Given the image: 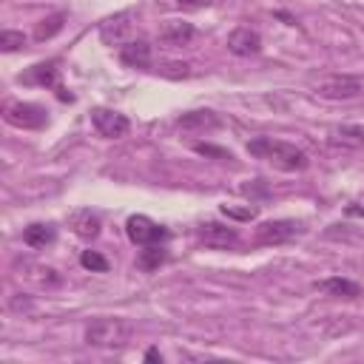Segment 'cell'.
Masks as SVG:
<instances>
[{"label": "cell", "mask_w": 364, "mask_h": 364, "mask_svg": "<svg viewBox=\"0 0 364 364\" xmlns=\"http://www.w3.org/2000/svg\"><path fill=\"white\" fill-rule=\"evenodd\" d=\"M247 151L256 159H264L273 168L287 171V173L304 171L310 165V159H307V154L301 148H296L293 142H284V139H273V136H256V139H250L247 142Z\"/></svg>", "instance_id": "1"}, {"label": "cell", "mask_w": 364, "mask_h": 364, "mask_svg": "<svg viewBox=\"0 0 364 364\" xmlns=\"http://www.w3.org/2000/svg\"><path fill=\"white\" fill-rule=\"evenodd\" d=\"M134 336V324L122 316H97L85 324V344L100 350H122Z\"/></svg>", "instance_id": "2"}, {"label": "cell", "mask_w": 364, "mask_h": 364, "mask_svg": "<svg viewBox=\"0 0 364 364\" xmlns=\"http://www.w3.org/2000/svg\"><path fill=\"white\" fill-rule=\"evenodd\" d=\"M3 119L14 128H26V131H34V128H43L48 122V114L43 105H34V102H6L3 105Z\"/></svg>", "instance_id": "3"}, {"label": "cell", "mask_w": 364, "mask_h": 364, "mask_svg": "<svg viewBox=\"0 0 364 364\" xmlns=\"http://www.w3.org/2000/svg\"><path fill=\"white\" fill-rule=\"evenodd\" d=\"M361 91H364V82H361L358 77H347V74L327 77V80L316 82V94H318L321 100H333V102H338V100H353V97H358Z\"/></svg>", "instance_id": "4"}, {"label": "cell", "mask_w": 364, "mask_h": 364, "mask_svg": "<svg viewBox=\"0 0 364 364\" xmlns=\"http://www.w3.org/2000/svg\"><path fill=\"white\" fill-rule=\"evenodd\" d=\"M100 40L105 46H125L134 40V11H119L100 23Z\"/></svg>", "instance_id": "5"}, {"label": "cell", "mask_w": 364, "mask_h": 364, "mask_svg": "<svg viewBox=\"0 0 364 364\" xmlns=\"http://www.w3.org/2000/svg\"><path fill=\"white\" fill-rule=\"evenodd\" d=\"M301 233V225L293 219H270L259 222L256 228V245H284Z\"/></svg>", "instance_id": "6"}, {"label": "cell", "mask_w": 364, "mask_h": 364, "mask_svg": "<svg viewBox=\"0 0 364 364\" xmlns=\"http://www.w3.org/2000/svg\"><path fill=\"white\" fill-rule=\"evenodd\" d=\"M125 233H128V239H131L134 245H139V247H145V245H156V242H162V239L168 236V230H165L162 225H156L154 219H148V216H142V213L128 216V222H125Z\"/></svg>", "instance_id": "7"}, {"label": "cell", "mask_w": 364, "mask_h": 364, "mask_svg": "<svg viewBox=\"0 0 364 364\" xmlns=\"http://www.w3.org/2000/svg\"><path fill=\"white\" fill-rule=\"evenodd\" d=\"M91 122H94L97 134L105 136V139H119V136H125L128 128H131L128 117L119 114V111H114V108H94V111H91Z\"/></svg>", "instance_id": "8"}, {"label": "cell", "mask_w": 364, "mask_h": 364, "mask_svg": "<svg viewBox=\"0 0 364 364\" xmlns=\"http://www.w3.org/2000/svg\"><path fill=\"white\" fill-rule=\"evenodd\" d=\"M196 236H199V242L205 247H213V250H228V247H233L239 242L236 228L222 225V222H202L196 228Z\"/></svg>", "instance_id": "9"}, {"label": "cell", "mask_w": 364, "mask_h": 364, "mask_svg": "<svg viewBox=\"0 0 364 364\" xmlns=\"http://www.w3.org/2000/svg\"><path fill=\"white\" fill-rule=\"evenodd\" d=\"M193 37H196V28H193V23H188V20H165V23L159 26V43L168 46V48H182V46H188Z\"/></svg>", "instance_id": "10"}, {"label": "cell", "mask_w": 364, "mask_h": 364, "mask_svg": "<svg viewBox=\"0 0 364 364\" xmlns=\"http://www.w3.org/2000/svg\"><path fill=\"white\" fill-rule=\"evenodd\" d=\"M228 51L236 54V57H253L262 51V37L259 31L247 28V26H239L228 34Z\"/></svg>", "instance_id": "11"}, {"label": "cell", "mask_w": 364, "mask_h": 364, "mask_svg": "<svg viewBox=\"0 0 364 364\" xmlns=\"http://www.w3.org/2000/svg\"><path fill=\"white\" fill-rule=\"evenodd\" d=\"M68 228L80 236V239H97L100 236V228H102V222H100V216L91 210V208H77V210H71L68 213Z\"/></svg>", "instance_id": "12"}, {"label": "cell", "mask_w": 364, "mask_h": 364, "mask_svg": "<svg viewBox=\"0 0 364 364\" xmlns=\"http://www.w3.org/2000/svg\"><path fill=\"white\" fill-rule=\"evenodd\" d=\"M60 63L57 60H46V63H34L26 74H20V80L23 82H28V85H40V88H57L60 82V68H57Z\"/></svg>", "instance_id": "13"}, {"label": "cell", "mask_w": 364, "mask_h": 364, "mask_svg": "<svg viewBox=\"0 0 364 364\" xmlns=\"http://www.w3.org/2000/svg\"><path fill=\"white\" fill-rule=\"evenodd\" d=\"M219 125H222V119L210 108H196V111H185L182 117H176V128H182V131H213Z\"/></svg>", "instance_id": "14"}, {"label": "cell", "mask_w": 364, "mask_h": 364, "mask_svg": "<svg viewBox=\"0 0 364 364\" xmlns=\"http://www.w3.org/2000/svg\"><path fill=\"white\" fill-rule=\"evenodd\" d=\"M330 145L341 151H364V125H338L330 131Z\"/></svg>", "instance_id": "15"}, {"label": "cell", "mask_w": 364, "mask_h": 364, "mask_svg": "<svg viewBox=\"0 0 364 364\" xmlns=\"http://www.w3.org/2000/svg\"><path fill=\"white\" fill-rule=\"evenodd\" d=\"M119 60L128 68H151V46L134 37L125 46H119Z\"/></svg>", "instance_id": "16"}, {"label": "cell", "mask_w": 364, "mask_h": 364, "mask_svg": "<svg viewBox=\"0 0 364 364\" xmlns=\"http://www.w3.org/2000/svg\"><path fill=\"white\" fill-rule=\"evenodd\" d=\"M316 290L327 293V296H336V299H358L361 296V284L344 279V276H330V279H321L316 282Z\"/></svg>", "instance_id": "17"}, {"label": "cell", "mask_w": 364, "mask_h": 364, "mask_svg": "<svg viewBox=\"0 0 364 364\" xmlns=\"http://www.w3.org/2000/svg\"><path fill=\"white\" fill-rule=\"evenodd\" d=\"M54 239H57V228L48 222H31L23 228V242L28 247H48L54 245Z\"/></svg>", "instance_id": "18"}, {"label": "cell", "mask_w": 364, "mask_h": 364, "mask_svg": "<svg viewBox=\"0 0 364 364\" xmlns=\"http://www.w3.org/2000/svg\"><path fill=\"white\" fill-rule=\"evenodd\" d=\"M165 259H168V250L159 242L156 245H145L139 250V256H136V267L151 273V270H159V264H165Z\"/></svg>", "instance_id": "19"}, {"label": "cell", "mask_w": 364, "mask_h": 364, "mask_svg": "<svg viewBox=\"0 0 364 364\" xmlns=\"http://www.w3.org/2000/svg\"><path fill=\"white\" fill-rule=\"evenodd\" d=\"M63 26H65V14H63V11H54V14L43 17V20L34 26V40H37V43H46V40H51L57 31H63Z\"/></svg>", "instance_id": "20"}, {"label": "cell", "mask_w": 364, "mask_h": 364, "mask_svg": "<svg viewBox=\"0 0 364 364\" xmlns=\"http://www.w3.org/2000/svg\"><path fill=\"white\" fill-rule=\"evenodd\" d=\"M80 264H82L85 270H91V273H105V270L111 267V264H108V259H105L100 250H82Z\"/></svg>", "instance_id": "21"}, {"label": "cell", "mask_w": 364, "mask_h": 364, "mask_svg": "<svg viewBox=\"0 0 364 364\" xmlns=\"http://www.w3.org/2000/svg\"><path fill=\"white\" fill-rule=\"evenodd\" d=\"M26 46V34L23 31H14V28H6V31H0V48L6 51V54H11V51H20Z\"/></svg>", "instance_id": "22"}, {"label": "cell", "mask_w": 364, "mask_h": 364, "mask_svg": "<svg viewBox=\"0 0 364 364\" xmlns=\"http://www.w3.org/2000/svg\"><path fill=\"white\" fill-rule=\"evenodd\" d=\"M193 151H196V154H202V156L219 159V162H230V159H233V154H230L228 148H219V145H210V142H196V145H193Z\"/></svg>", "instance_id": "23"}, {"label": "cell", "mask_w": 364, "mask_h": 364, "mask_svg": "<svg viewBox=\"0 0 364 364\" xmlns=\"http://www.w3.org/2000/svg\"><path fill=\"white\" fill-rule=\"evenodd\" d=\"M222 213L228 216V219H239V222H250V219H256V208H233V205H222Z\"/></svg>", "instance_id": "24"}, {"label": "cell", "mask_w": 364, "mask_h": 364, "mask_svg": "<svg viewBox=\"0 0 364 364\" xmlns=\"http://www.w3.org/2000/svg\"><path fill=\"white\" fill-rule=\"evenodd\" d=\"M182 11H199V9H208L210 6V0H173Z\"/></svg>", "instance_id": "25"}, {"label": "cell", "mask_w": 364, "mask_h": 364, "mask_svg": "<svg viewBox=\"0 0 364 364\" xmlns=\"http://www.w3.org/2000/svg\"><path fill=\"white\" fill-rule=\"evenodd\" d=\"M145 361H162V353H159L156 347H151V350L145 353Z\"/></svg>", "instance_id": "26"}, {"label": "cell", "mask_w": 364, "mask_h": 364, "mask_svg": "<svg viewBox=\"0 0 364 364\" xmlns=\"http://www.w3.org/2000/svg\"><path fill=\"white\" fill-rule=\"evenodd\" d=\"M350 216H364V208H347Z\"/></svg>", "instance_id": "27"}]
</instances>
